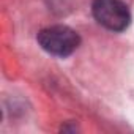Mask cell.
I'll use <instances>...</instances> for the list:
<instances>
[{"mask_svg":"<svg viewBox=\"0 0 134 134\" xmlns=\"http://www.w3.org/2000/svg\"><path fill=\"white\" fill-rule=\"evenodd\" d=\"M40 46L57 57L71 55L81 44V36L66 25H52L46 27L38 33Z\"/></svg>","mask_w":134,"mask_h":134,"instance_id":"cell-1","label":"cell"},{"mask_svg":"<svg viewBox=\"0 0 134 134\" xmlns=\"http://www.w3.org/2000/svg\"><path fill=\"white\" fill-rule=\"evenodd\" d=\"M92 11L95 19L110 32H123L131 22L129 10L121 0H95Z\"/></svg>","mask_w":134,"mask_h":134,"instance_id":"cell-2","label":"cell"}]
</instances>
